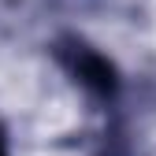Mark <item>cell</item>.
<instances>
[{"label":"cell","mask_w":156,"mask_h":156,"mask_svg":"<svg viewBox=\"0 0 156 156\" xmlns=\"http://www.w3.org/2000/svg\"><path fill=\"white\" fill-rule=\"evenodd\" d=\"M74 71H78V78H82L86 86H93L97 93H108V89L115 86L112 67L101 60V56H93V52H78V56H74Z\"/></svg>","instance_id":"1"},{"label":"cell","mask_w":156,"mask_h":156,"mask_svg":"<svg viewBox=\"0 0 156 156\" xmlns=\"http://www.w3.org/2000/svg\"><path fill=\"white\" fill-rule=\"evenodd\" d=\"M0 156H4V145H0Z\"/></svg>","instance_id":"2"}]
</instances>
